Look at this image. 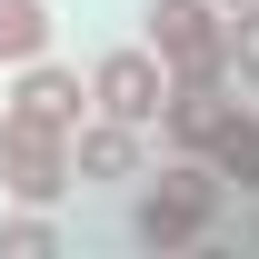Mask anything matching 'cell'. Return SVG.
<instances>
[{
  "instance_id": "cell-1",
  "label": "cell",
  "mask_w": 259,
  "mask_h": 259,
  "mask_svg": "<svg viewBox=\"0 0 259 259\" xmlns=\"http://www.w3.org/2000/svg\"><path fill=\"white\" fill-rule=\"evenodd\" d=\"M220 209H229V180H220L209 160H180V150H169V169H140L130 239H140L150 259H190V249H209Z\"/></svg>"
},
{
  "instance_id": "cell-2",
  "label": "cell",
  "mask_w": 259,
  "mask_h": 259,
  "mask_svg": "<svg viewBox=\"0 0 259 259\" xmlns=\"http://www.w3.org/2000/svg\"><path fill=\"white\" fill-rule=\"evenodd\" d=\"M0 190L30 199V209H60L80 190V169H70V130L30 120V110H0Z\"/></svg>"
},
{
  "instance_id": "cell-3",
  "label": "cell",
  "mask_w": 259,
  "mask_h": 259,
  "mask_svg": "<svg viewBox=\"0 0 259 259\" xmlns=\"http://www.w3.org/2000/svg\"><path fill=\"white\" fill-rule=\"evenodd\" d=\"M140 40L169 60V80H229V10L220 0H150Z\"/></svg>"
},
{
  "instance_id": "cell-4",
  "label": "cell",
  "mask_w": 259,
  "mask_h": 259,
  "mask_svg": "<svg viewBox=\"0 0 259 259\" xmlns=\"http://www.w3.org/2000/svg\"><path fill=\"white\" fill-rule=\"evenodd\" d=\"M160 100H169V60L150 50V40H120V50H100V60H90V110H100V120L160 130Z\"/></svg>"
},
{
  "instance_id": "cell-5",
  "label": "cell",
  "mask_w": 259,
  "mask_h": 259,
  "mask_svg": "<svg viewBox=\"0 0 259 259\" xmlns=\"http://www.w3.org/2000/svg\"><path fill=\"white\" fill-rule=\"evenodd\" d=\"M229 120H239V80H169V100H160V140L180 160H209Z\"/></svg>"
},
{
  "instance_id": "cell-6",
  "label": "cell",
  "mask_w": 259,
  "mask_h": 259,
  "mask_svg": "<svg viewBox=\"0 0 259 259\" xmlns=\"http://www.w3.org/2000/svg\"><path fill=\"white\" fill-rule=\"evenodd\" d=\"M70 169H80V190H130L140 169H150V130L140 120H80L70 130Z\"/></svg>"
},
{
  "instance_id": "cell-7",
  "label": "cell",
  "mask_w": 259,
  "mask_h": 259,
  "mask_svg": "<svg viewBox=\"0 0 259 259\" xmlns=\"http://www.w3.org/2000/svg\"><path fill=\"white\" fill-rule=\"evenodd\" d=\"M10 110H30V120H50V130H80L90 120V70H70V60H20L10 70Z\"/></svg>"
},
{
  "instance_id": "cell-8",
  "label": "cell",
  "mask_w": 259,
  "mask_h": 259,
  "mask_svg": "<svg viewBox=\"0 0 259 259\" xmlns=\"http://www.w3.org/2000/svg\"><path fill=\"white\" fill-rule=\"evenodd\" d=\"M50 0H0V70H20V60H40L50 50Z\"/></svg>"
},
{
  "instance_id": "cell-9",
  "label": "cell",
  "mask_w": 259,
  "mask_h": 259,
  "mask_svg": "<svg viewBox=\"0 0 259 259\" xmlns=\"http://www.w3.org/2000/svg\"><path fill=\"white\" fill-rule=\"evenodd\" d=\"M209 169H220L239 199H259V110H239V120L220 130V150H209Z\"/></svg>"
},
{
  "instance_id": "cell-10",
  "label": "cell",
  "mask_w": 259,
  "mask_h": 259,
  "mask_svg": "<svg viewBox=\"0 0 259 259\" xmlns=\"http://www.w3.org/2000/svg\"><path fill=\"white\" fill-rule=\"evenodd\" d=\"M60 249V220L30 209V199H10V220H0V259H50Z\"/></svg>"
},
{
  "instance_id": "cell-11",
  "label": "cell",
  "mask_w": 259,
  "mask_h": 259,
  "mask_svg": "<svg viewBox=\"0 0 259 259\" xmlns=\"http://www.w3.org/2000/svg\"><path fill=\"white\" fill-rule=\"evenodd\" d=\"M229 80L259 90V0H249V10H229Z\"/></svg>"
},
{
  "instance_id": "cell-12",
  "label": "cell",
  "mask_w": 259,
  "mask_h": 259,
  "mask_svg": "<svg viewBox=\"0 0 259 259\" xmlns=\"http://www.w3.org/2000/svg\"><path fill=\"white\" fill-rule=\"evenodd\" d=\"M220 10H249V0H220Z\"/></svg>"
}]
</instances>
